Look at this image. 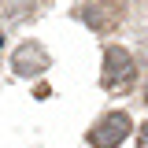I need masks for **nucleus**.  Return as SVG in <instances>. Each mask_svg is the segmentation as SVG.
<instances>
[{"mask_svg":"<svg viewBox=\"0 0 148 148\" xmlns=\"http://www.w3.org/2000/svg\"><path fill=\"white\" fill-rule=\"evenodd\" d=\"M133 78H137V67H133V56L126 48H104V71H100V82H104V89L111 92H126L133 85Z\"/></svg>","mask_w":148,"mask_h":148,"instance_id":"obj_1","label":"nucleus"},{"mask_svg":"<svg viewBox=\"0 0 148 148\" xmlns=\"http://www.w3.org/2000/svg\"><path fill=\"white\" fill-rule=\"evenodd\" d=\"M130 130H133V122H130L126 111H111V115H104V119L89 130L85 141H89L92 148H119L130 137Z\"/></svg>","mask_w":148,"mask_h":148,"instance_id":"obj_2","label":"nucleus"},{"mask_svg":"<svg viewBox=\"0 0 148 148\" xmlns=\"http://www.w3.org/2000/svg\"><path fill=\"white\" fill-rule=\"evenodd\" d=\"M11 67L18 74H41L48 67V52L41 48V45H22L15 56H11Z\"/></svg>","mask_w":148,"mask_h":148,"instance_id":"obj_3","label":"nucleus"},{"mask_svg":"<svg viewBox=\"0 0 148 148\" xmlns=\"http://www.w3.org/2000/svg\"><path fill=\"white\" fill-rule=\"evenodd\" d=\"M115 18H119V8H108V4H104V8H100V4H89V8H85V22H89L92 30H104V26H119Z\"/></svg>","mask_w":148,"mask_h":148,"instance_id":"obj_4","label":"nucleus"},{"mask_svg":"<svg viewBox=\"0 0 148 148\" xmlns=\"http://www.w3.org/2000/svg\"><path fill=\"white\" fill-rule=\"evenodd\" d=\"M137 148H148V122L137 130Z\"/></svg>","mask_w":148,"mask_h":148,"instance_id":"obj_5","label":"nucleus"},{"mask_svg":"<svg viewBox=\"0 0 148 148\" xmlns=\"http://www.w3.org/2000/svg\"><path fill=\"white\" fill-rule=\"evenodd\" d=\"M145 100H148V85H145Z\"/></svg>","mask_w":148,"mask_h":148,"instance_id":"obj_6","label":"nucleus"}]
</instances>
